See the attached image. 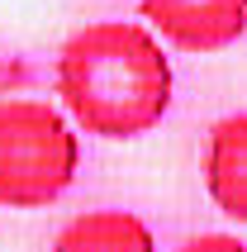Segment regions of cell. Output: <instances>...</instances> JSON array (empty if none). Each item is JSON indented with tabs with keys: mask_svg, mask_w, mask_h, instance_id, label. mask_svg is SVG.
Returning a JSON list of instances; mask_svg holds the SVG:
<instances>
[{
	"mask_svg": "<svg viewBox=\"0 0 247 252\" xmlns=\"http://www.w3.org/2000/svg\"><path fill=\"white\" fill-rule=\"evenodd\" d=\"M81 167V138L48 100H0V205L43 210Z\"/></svg>",
	"mask_w": 247,
	"mask_h": 252,
	"instance_id": "2",
	"label": "cell"
},
{
	"mask_svg": "<svg viewBox=\"0 0 247 252\" xmlns=\"http://www.w3.org/2000/svg\"><path fill=\"white\" fill-rule=\"evenodd\" d=\"M205 190L228 219L247 224V110L223 114L205 138Z\"/></svg>",
	"mask_w": 247,
	"mask_h": 252,
	"instance_id": "4",
	"label": "cell"
},
{
	"mask_svg": "<svg viewBox=\"0 0 247 252\" xmlns=\"http://www.w3.org/2000/svg\"><path fill=\"white\" fill-rule=\"evenodd\" d=\"M67 114L95 138H143L166 119L176 71L162 38L133 19L76 29L53 67Z\"/></svg>",
	"mask_w": 247,
	"mask_h": 252,
	"instance_id": "1",
	"label": "cell"
},
{
	"mask_svg": "<svg viewBox=\"0 0 247 252\" xmlns=\"http://www.w3.org/2000/svg\"><path fill=\"white\" fill-rule=\"evenodd\" d=\"M176 252H247V243H238L233 233H200V238H185Z\"/></svg>",
	"mask_w": 247,
	"mask_h": 252,
	"instance_id": "6",
	"label": "cell"
},
{
	"mask_svg": "<svg viewBox=\"0 0 247 252\" xmlns=\"http://www.w3.org/2000/svg\"><path fill=\"white\" fill-rule=\"evenodd\" d=\"M53 252H157V238L128 210H86L57 233Z\"/></svg>",
	"mask_w": 247,
	"mask_h": 252,
	"instance_id": "5",
	"label": "cell"
},
{
	"mask_svg": "<svg viewBox=\"0 0 247 252\" xmlns=\"http://www.w3.org/2000/svg\"><path fill=\"white\" fill-rule=\"evenodd\" d=\"M152 33L185 53H219L247 33V0H138Z\"/></svg>",
	"mask_w": 247,
	"mask_h": 252,
	"instance_id": "3",
	"label": "cell"
}]
</instances>
